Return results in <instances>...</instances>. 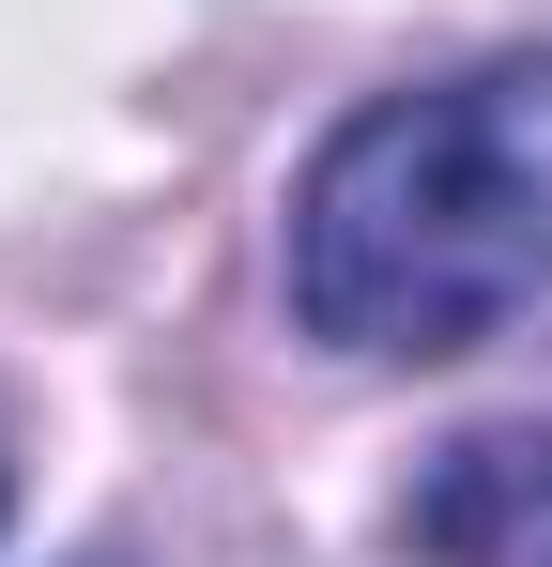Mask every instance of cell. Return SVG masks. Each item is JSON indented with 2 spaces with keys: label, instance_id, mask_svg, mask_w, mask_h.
<instances>
[{
  "label": "cell",
  "instance_id": "6da1fadb",
  "mask_svg": "<svg viewBox=\"0 0 552 567\" xmlns=\"http://www.w3.org/2000/svg\"><path fill=\"white\" fill-rule=\"evenodd\" d=\"M552 291V47L368 93L292 185V322L368 369H446Z\"/></svg>",
  "mask_w": 552,
  "mask_h": 567
},
{
  "label": "cell",
  "instance_id": "7a4b0ae2",
  "mask_svg": "<svg viewBox=\"0 0 552 567\" xmlns=\"http://www.w3.org/2000/svg\"><path fill=\"white\" fill-rule=\"evenodd\" d=\"M399 553L415 567H552V430H460L399 491Z\"/></svg>",
  "mask_w": 552,
  "mask_h": 567
}]
</instances>
